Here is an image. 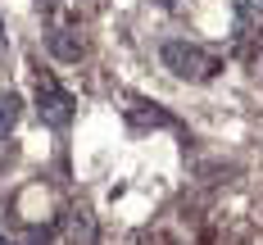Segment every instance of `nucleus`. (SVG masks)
<instances>
[{"mask_svg": "<svg viewBox=\"0 0 263 245\" xmlns=\"http://www.w3.org/2000/svg\"><path fill=\"white\" fill-rule=\"evenodd\" d=\"M159 59H163V68L177 82H213L218 68H222L218 54H209L204 46H195V41H163L159 46Z\"/></svg>", "mask_w": 263, "mask_h": 245, "instance_id": "1", "label": "nucleus"}, {"mask_svg": "<svg viewBox=\"0 0 263 245\" xmlns=\"http://www.w3.org/2000/svg\"><path fill=\"white\" fill-rule=\"evenodd\" d=\"M18 109H23V100H18L14 91H5V96H0V136L18 123Z\"/></svg>", "mask_w": 263, "mask_h": 245, "instance_id": "5", "label": "nucleus"}, {"mask_svg": "<svg viewBox=\"0 0 263 245\" xmlns=\"http://www.w3.org/2000/svg\"><path fill=\"white\" fill-rule=\"evenodd\" d=\"M46 50H50L54 59H64V64H73V59H82V36L68 32V27H50V32H46Z\"/></svg>", "mask_w": 263, "mask_h": 245, "instance_id": "3", "label": "nucleus"}, {"mask_svg": "<svg viewBox=\"0 0 263 245\" xmlns=\"http://www.w3.org/2000/svg\"><path fill=\"white\" fill-rule=\"evenodd\" d=\"M263 18V0H240L236 5V32H245L250 23H259Z\"/></svg>", "mask_w": 263, "mask_h": 245, "instance_id": "6", "label": "nucleus"}, {"mask_svg": "<svg viewBox=\"0 0 263 245\" xmlns=\"http://www.w3.org/2000/svg\"><path fill=\"white\" fill-rule=\"evenodd\" d=\"M155 5H163V9H173V5H177V0H155Z\"/></svg>", "mask_w": 263, "mask_h": 245, "instance_id": "9", "label": "nucleus"}, {"mask_svg": "<svg viewBox=\"0 0 263 245\" xmlns=\"http://www.w3.org/2000/svg\"><path fill=\"white\" fill-rule=\"evenodd\" d=\"M0 46H5V18H0Z\"/></svg>", "mask_w": 263, "mask_h": 245, "instance_id": "10", "label": "nucleus"}, {"mask_svg": "<svg viewBox=\"0 0 263 245\" xmlns=\"http://www.w3.org/2000/svg\"><path fill=\"white\" fill-rule=\"evenodd\" d=\"M27 245H50V232H36V227H32V232H27Z\"/></svg>", "mask_w": 263, "mask_h": 245, "instance_id": "8", "label": "nucleus"}, {"mask_svg": "<svg viewBox=\"0 0 263 245\" xmlns=\"http://www.w3.org/2000/svg\"><path fill=\"white\" fill-rule=\"evenodd\" d=\"M68 236H73V245H91V218L68 214Z\"/></svg>", "mask_w": 263, "mask_h": 245, "instance_id": "7", "label": "nucleus"}, {"mask_svg": "<svg viewBox=\"0 0 263 245\" xmlns=\"http://www.w3.org/2000/svg\"><path fill=\"white\" fill-rule=\"evenodd\" d=\"M0 245H9V241H5V236H0Z\"/></svg>", "mask_w": 263, "mask_h": 245, "instance_id": "11", "label": "nucleus"}, {"mask_svg": "<svg viewBox=\"0 0 263 245\" xmlns=\"http://www.w3.org/2000/svg\"><path fill=\"white\" fill-rule=\"evenodd\" d=\"M73 109H78V100H73L54 78H41V82H36V118H41L46 127L64 132V127L73 123Z\"/></svg>", "mask_w": 263, "mask_h": 245, "instance_id": "2", "label": "nucleus"}, {"mask_svg": "<svg viewBox=\"0 0 263 245\" xmlns=\"http://www.w3.org/2000/svg\"><path fill=\"white\" fill-rule=\"evenodd\" d=\"M132 127H173V132H182V123L173 118V114H163L159 105H132Z\"/></svg>", "mask_w": 263, "mask_h": 245, "instance_id": "4", "label": "nucleus"}]
</instances>
